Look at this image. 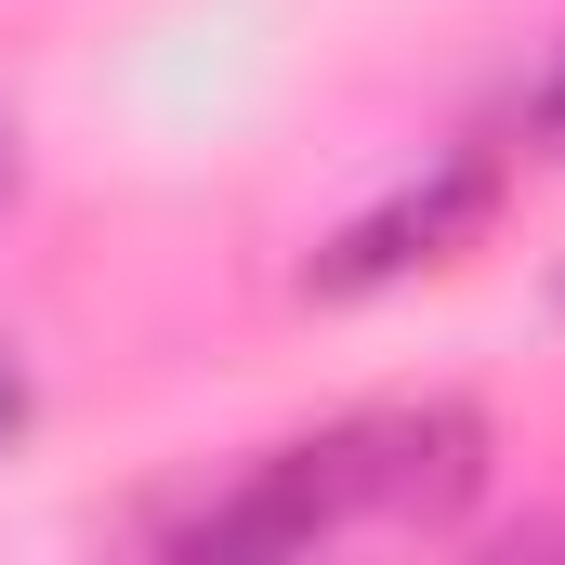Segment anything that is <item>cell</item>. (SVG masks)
I'll list each match as a JSON object with an SVG mask.
<instances>
[{
	"label": "cell",
	"mask_w": 565,
	"mask_h": 565,
	"mask_svg": "<svg viewBox=\"0 0 565 565\" xmlns=\"http://www.w3.org/2000/svg\"><path fill=\"white\" fill-rule=\"evenodd\" d=\"M316 473H329L342 526H460L473 487H487V422H473L460 395L369 408V422L316 434Z\"/></svg>",
	"instance_id": "cell-1"
},
{
	"label": "cell",
	"mask_w": 565,
	"mask_h": 565,
	"mask_svg": "<svg viewBox=\"0 0 565 565\" xmlns=\"http://www.w3.org/2000/svg\"><path fill=\"white\" fill-rule=\"evenodd\" d=\"M500 224V158H434V171H408L382 211H355L316 264H302V289L316 302H369V289H395V277H422V264H447V250H473Z\"/></svg>",
	"instance_id": "cell-2"
},
{
	"label": "cell",
	"mask_w": 565,
	"mask_h": 565,
	"mask_svg": "<svg viewBox=\"0 0 565 565\" xmlns=\"http://www.w3.org/2000/svg\"><path fill=\"white\" fill-rule=\"evenodd\" d=\"M13 434H26V355L0 342V447H13Z\"/></svg>",
	"instance_id": "cell-3"
},
{
	"label": "cell",
	"mask_w": 565,
	"mask_h": 565,
	"mask_svg": "<svg viewBox=\"0 0 565 565\" xmlns=\"http://www.w3.org/2000/svg\"><path fill=\"white\" fill-rule=\"evenodd\" d=\"M540 145H553V158H565V66H553V79H540Z\"/></svg>",
	"instance_id": "cell-4"
},
{
	"label": "cell",
	"mask_w": 565,
	"mask_h": 565,
	"mask_svg": "<svg viewBox=\"0 0 565 565\" xmlns=\"http://www.w3.org/2000/svg\"><path fill=\"white\" fill-rule=\"evenodd\" d=\"M13 198H26V158H13V119H0V224H13Z\"/></svg>",
	"instance_id": "cell-5"
}]
</instances>
